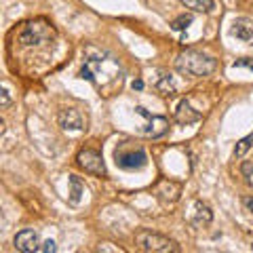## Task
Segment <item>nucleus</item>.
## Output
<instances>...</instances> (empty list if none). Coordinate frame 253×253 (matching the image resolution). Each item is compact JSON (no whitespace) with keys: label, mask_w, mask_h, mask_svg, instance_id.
Masks as SVG:
<instances>
[{"label":"nucleus","mask_w":253,"mask_h":253,"mask_svg":"<svg viewBox=\"0 0 253 253\" xmlns=\"http://www.w3.org/2000/svg\"><path fill=\"white\" fill-rule=\"evenodd\" d=\"M217 61L205 55L201 51H184L181 55H177L175 59V70L184 76H192V78H203L215 72Z\"/></svg>","instance_id":"obj_1"},{"label":"nucleus","mask_w":253,"mask_h":253,"mask_svg":"<svg viewBox=\"0 0 253 253\" xmlns=\"http://www.w3.org/2000/svg\"><path fill=\"white\" fill-rule=\"evenodd\" d=\"M135 245L146 253H179V245L152 230H139L135 234Z\"/></svg>","instance_id":"obj_2"},{"label":"nucleus","mask_w":253,"mask_h":253,"mask_svg":"<svg viewBox=\"0 0 253 253\" xmlns=\"http://www.w3.org/2000/svg\"><path fill=\"white\" fill-rule=\"evenodd\" d=\"M55 38V28L49 21L44 19H36L23 26L21 34H19V42L23 46H34V44H42V42H51Z\"/></svg>","instance_id":"obj_3"},{"label":"nucleus","mask_w":253,"mask_h":253,"mask_svg":"<svg viewBox=\"0 0 253 253\" xmlns=\"http://www.w3.org/2000/svg\"><path fill=\"white\" fill-rule=\"evenodd\" d=\"M114 161L116 165L121 169L125 171H135V169H141V167H146V163H148V154H146V150L144 148H116V152H114Z\"/></svg>","instance_id":"obj_4"},{"label":"nucleus","mask_w":253,"mask_h":253,"mask_svg":"<svg viewBox=\"0 0 253 253\" xmlns=\"http://www.w3.org/2000/svg\"><path fill=\"white\" fill-rule=\"evenodd\" d=\"M76 163L84 173H91L95 177L106 175V165H104V158H101V152H97L93 148H83L76 154Z\"/></svg>","instance_id":"obj_5"},{"label":"nucleus","mask_w":253,"mask_h":253,"mask_svg":"<svg viewBox=\"0 0 253 253\" xmlns=\"http://www.w3.org/2000/svg\"><path fill=\"white\" fill-rule=\"evenodd\" d=\"M137 110V114H141L146 118V125H144V135L146 137H152V139H156V137H163L165 133L169 131V121L165 116H156V114H150L146 108H141V106H137L135 108Z\"/></svg>","instance_id":"obj_6"},{"label":"nucleus","mask_w":253,"mask_h":253,"mask_svg":"<svg viewBox=\"0 0 253 253\" xmlns=\"http://www.w3.org/2000/svg\"><path fill=\"white\" fill-rule=\"evenodd\" d=\"M57 123L63 131H83L84 129V118L76 108H66L57 114Z\"/></svg>","instance_id":"obj_7"},{"label":"nucleus","mask_w":253,"mask_h":253,"mask_svg":"<svg viewBox=\"0 0 253 253\" xmlns=\"http://www.w3.org/2000/svg\"><path fill=\"white\" fill-rule=\"evenodd\" d=\"M201 118H203V114L199 112V110H194L192 106H190L188 99H181L179 104H177V108H175V123L177 125L188 126V125L199 123Z\"/></svg>","instance_id":"obj_8"},{"label":"nucleus","mask_w":253,"mask_h":253,"mask_svg":"<svg viewBox=\"0 0 253 253\" xmlns=\"http://www.w3.org/2000/svg\"><path fill=\"white\" fill-rule=\"evenodd\" d=\"M38 234L34 232V230H21V232H17V236H15V249L17 251H21V253H34V251H38Z\"/></svg>","instance_id":"obj_9"},{"label":"nucleus","mask_w":253,"mask_h":253,"mask_svg":"<svg viewBox=\"0 0 253 253\" xmlns=\"http://www.w3.org/2000/svg\"><path fill=\"white\" fill-rule=\"evenodd\" d=\"M181 194V186L175 184V181H169V179H163L161 184L156 186V196L161 199L163 203H175Z\"/></svg>","instance_id":"obj_10"},{"label":"nucleus","mask_w":253,"mask_h":253,"mask_svg":"<svg viewBox=\"0 0 253 253\" xmlns=\"http://www.w3.org/2000/svg\"><path fill=\"white\" fill-rule=\"evenodd\" d=\"M68 181H70V203L78 205V203H81V199H83V194H84V184H83V179L76 177V175H70Z\"/></svg>","instance_id":"obj_11"},{"label":"nucleus","mask_w":253,"mask_h":253,"mask_svg":"<svg viewBox=\"0 0 253 253\" xmlns=\"http://www.w3.org/2000/svg\"><path fill=\"white\" fill-rule=\"evenodd\" d=\"M156 91L163 93V95H167V97L175 95L177 86H175V83H173V76L171 74H161V78H158V83H156Z\"/></svg>","instance_id":"obj_12"},{"label":"nucleus","mask_w":253,"mask_h":253,"mask_svg":"<svg viewBox=\"0 0 253 253\" xmlns=\"http://www.w3.org/2000/svg\"><path fill=\"white\" fill-rule=\"evenodd\" d=\"M211 221H213V211L209 209V205L196 201V217H194V224L207 226V224H211Z\"/></svg>","instance_id":"obj_13"},{"label":"nucleus","mask_w":253,"mask_h":253,"mask_svg":"<svg viewBox=\"0 0 253 253\" xmlns=\"http://www.w3.org/2000/svg\"><path fill=\"white\" fill-rule=\"evenodd\" d=\"M181 4L199 13H209L215 9V0H181Z\"/></svg>","instance_id":"obj_14"},{"label":"nucleus","mask_w":253,"mask_h":253,"mask_svg":"<svg viewBox=\"0 0 253 253\" xmlns=\"http://www.w3.org/2000/svg\"><path fill=\"white\" fill-rule=\"evenodd\" d=\"M232 34L239 38V41L247 42L253 38V26H249V23H245V21H236L234 28H232Z\"/></svg>","instance_id":"obj_15"},{"label":"nucleus","mask_w":253,"mask_h":253,"mask_svg":"<svg viewBox=\"0 0 253 253\" xmlns=\"http://www.w3.org/2000/svg\"><path fill=\"white\" fill-rule=\"evenodd\" d=\"M251 146H253V133H249L247 137H243V139H239L236 141V148H234V156L236 158H243L245 154L251 150Z\"/></svg>","instance_id":"obj_16"},{"label":"nucleus","mask_w":253,"mask_h":253,"mask_svg":"<svg viewBox=\"0 0 253 253\" xmlns=\"http://www.w3.org/2000/svg\"><path fill=\"white\" fill-rule=\"evenodd\" d=\"M192 21H194V15H190V13L186 15L184 13V15H179V17H175V19L171 21V28L175 30V32H184V30L190 28V23H192Z\"/></svg>","instance_id":"obj_17"},{"label":"nucleus","mask_w":253,"mask_h":253,"mask_svg":"<svg viewBox=\"0 0 253 253\" xmlns=\"http://www.w3.org/2000/svg\"><path fill=\"white\" fill-rule=\"evenodd\" d=\"M55 251H57V245H55V241H44L42 245H41V247H38V253H55Z\"/></svg>","instance_id":"obj_18"},{"label":"nucleus","mask_w":253,"mask_h":253,"mask_svg":"<svg viewBox=\"0 0 253 253\" xmlns=\"http://www.w3.org/2000/svg\"><path fill=\"white\" fill-rule=\"evenodd\" d=\"M232 68H247V70H251V72H253V59H251V57L236 59V61L232 63Z\"/></svg>","instance_id":"obj_19"},{"label":"nucleus","mask_w":253,"mask_h":253,"mask_svg":"<svg viewBox=\"0 0 253 253\" xmlns=\"http://www.w3.org/2000/svg\"><path fill=\"white\" fill-rule=\"evenodd\" d=\"M241 173H243V177L249 181V179L253 177V165H251L249 161H245V163L241 165Z\"/></svg>","instance_id":"obj_20"},{"label":"nucleus","mask_w":253,"mask_h":253,"mask_svg":"<svg viewBox=\"0 0 253 253\" xmlns=\"http://www.w3.org/2000/svg\"><path fill=\"white\" fill-rule=\"evenodd\" d=\"M9 104H11V97H9V89H6V86H4V89H2V104H0V108H9Z\"/></svg>","instance_id":"obj_21"},{"label":"nucleus","mask_w":253,"mask_h":253,"mask_svg":"<svg viewBox=\"0 0 253 253\" xmlns=\"http://www.w3.org/2000/svg\"><path fill=\"white\" fill-rule=\"evenodd\" d=\"M243 205L253 213V196H245V199H243Z\"/></svg>","instance_id":"obj_22"},{"label":"nucleus","mask_w":253,"mask_h":253,"mask_svg":"<svg viewBox=\"0 0 253 253\" xmlns=\"http://www.w3.org/2000/svg\"><path fill=\"white\" fill-rule=\"evenodd\" d=\"M133 91H141V89H144V83H141V81H133Z\"/></svg>","instance_id":"obj_23"},{"label":"nucleus","mask_w":253,"mask_h":253,"mask_svg":"<svg viewBox=\"0 0 253 253\" xmlns=\"http://www.w3.org/2000/svg\"><path fill=\"white\" fill-rule=\"evenodd\" d=\"M251 251H253V243H251Z\"/></svg>","instance_id":"obj_24"}]
</instances>
